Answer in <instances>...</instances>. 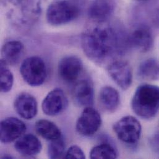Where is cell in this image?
Wrapping results in <instances>:
<instances>
[{
    "label": "cell",
    "instance_id": "obj_1",
    "mask_svg": "<svg viewBox=\"0 0 159 159\" xmlns=\"http://www.w3.org/2000/svg\"><path fill=\"white\" fill-rule=\"evenodd\" d=\"M127 42L129 39L121 32L107 26L89 29L81 36V46L84 53L89 60L99 65L113 62V58L123 53Z\"/></svg>",
    "mask_w": 159,
    "mask_h": 159
},
{
    "label": "cell",
    "instance_id": "obj_2",
    "mask_svg": "<svg viewBox=\"0 0 159 159\" xmlns=\"http://www.w3.org/2000/svg\"><path fill=\"white\" fill-rule=\"evenodd\" d=\"M134 113L143 119L154 118L159 111V87L148 84L139 85L131 102Z\"/></svg>",
    "mask_w": 159,
    "mask_h": 159
},
{
    "label": "cell",
    "instance_id": "obj_3",
    "mask_svg": "<svg viewBox=\"0 0 159 159\" xmlns=\"http://www.w3.org/2000/svg\"><path fill=\"white\" fill-rule=\"evenodd\" d=\"M78 4L73 0H55L47 11V22L52 25H60L75 20L80 15Z\"/></svg>",
    "mask_w": 159,
    "mask_h": 159
},
{
    "label": "cell",
    "instance_id": "obj_4",
    "mask_svg": "<svg viewBox=\"0 0 159 159\" xmlns=\"http://www.w3.org/2000/svg\"><path fill=\"white\" fill-rule=\"evenodd\" d=\"M20 75L29 85H42L47 78V70L44 61L39 57H30L23 61L20 67Z\"/></svg>",
    "mask_w": 159,
    "mask_h": 159
},
{
    "label": "cell",
    "instance_id": "obj_5",
    "mask_svg": "<svg viewBox=\"0 0 159 159\" xmlns=\"http://www.w3.org/2000/svg\"><path fill=\"white\" fill-rule=\"evenodd\" d=\"M113 131L122 142L134 144L140 139L142 127L140 122L136 118L126 116L114 124Z\"/></svg>",
    "mask_w": 159,
    "mask_h": 159
},
{
    "label": "cell",
    "instance_id": "obj_6",
    "mask_svg": "<svg viewBox=\"0 0 159 159\" xmlns=\"http://www.w3.org/2000/svg\"><path fill=\"white\" fill-rule=\"evenodd\" d=\"M102 118L97 110L92 107H85L77 120L76 131L80 135L89 137L94 135L100 128Z\"/></svg>",
    "mask_w": 159,
    "mask_h": 159
},
{
    "label": "cell",
    "instance_id": "obj_7",
    "mask_svg": "<svg viewBox=\"0 0 159 159\" xmlns=\"http://www.w3.org/2000/svg\"><path fill=\"white\" fill-rule=\"evenodd\" d=\"M68 105V98L63 90L56 88L45 97L42 103V109L45 115L54 116L63 113Z\"/></svg>",
    "mask_w": 159,
    "mask_h": 159
},
{
    "label": "cell",
    "instance_id": "obj_8",
    "mask_svg": "<svg viewBox=\"0 0 159 159\" xmlns=\"http://www.w3.org/2000/svg\"><path fill=\"white\" fill-rule=\"evenodd\" d=\"M84 69L82 60L76 56H66L58 63V71L60 78L68 83H73L80 78Z\"/></svg>",
    "mask_w": 159,
    "mask_h": 159
},
{
    "label": "cell",
    "instance_id": "obj_9",
    "mask_svg": "<svg viewBox=\"0 0 159 159\" xmlns=\"http://www.w3.org/2000/svg\"><path fill=\"white\" fill-rule=\"evenodd\" d=\"M25 123L15 117H9L2 120L0 126V140L8 144L20 138L26 131Z\"/></svg>",
    "mask_w": 159,
    "mask_h": 159
},
{
    "label": "cell",
    "instance_id": "obj_10",
    "mask_svg": "<svg viewBox=\"0 0 159 159\" xmlns=\"http://www.w3.org/2000/svg\"><path fill=\"white\" fill-rule=\"evenodd\" d=\"M110 76L123 90H127L133 82V73L129 65L123 61H113L108 65Z\"/></svg>",
    "mask_w": 159,
    "mask_h": 159
},
{
    "label": "cell",
    "instance_id": "obj_11",
    "mask_svg": "<svg viewBox=\"0 0 159 159\" xmlns=\"http://www.w3.org/2000/svg\"><path fill=\"white\" fill-rule=\"evenodd\" d=\"M14 107L17 113L25 120H32L37 115L38 111L36 98L27 92L21 93L16 97Z\"/></svg>",
    "mask_w": 159,
    "mask_h": 159
},
{
    "label": "cell",
    "instance_id": "obj_12",
    "mask_svg": "<svg viewBox=\"0 0 159 159\" xmlns=\"http://www.w3.org/2000/svg\"><path fill=\"white\" fill-rule=\"evenodd\" d=\"M116 6L115 0H93L88 9L89 17L96 22H104L113 15Z\"/></svg>",
    "mask_w": 159,
    "mask_h": 159
},
{
    "label": "cell",
    "instance_id": "obj_13",
    "mask_svg": "<svg viewBox=\"0 0 159 159\" xmlns=\"http://www.w3.org/2000/svg\"><path fill=\"white\" fill-rule=\"evenodd\" d=\"M73 98L80 107H92L94 100V89L92 82L88 79L78 81L73 89Z\"/></svg>",
    "mask_w": 159,
    "mask_h": 159
},
{
    "label": "cell",
    "instance_id": "obj_14",
    "mask_svg": "<svg viewBox=\"0 0 159 159\" xmlns=\"http://www.w3.org/2000/svg\"><path fill=\"white\" fill-rule=\"evenodd\" d=\"M129 42L141 52H149L154 45L152 32L148 26L141 25L133 32L129 37Z\"/></svg>",
    "mask_w": 159,
    "mask_h": 159
},
{
    "label": "cell",
    "instance_id": "obj_15",
    "mask_svg": "<svg viewBox=\"0 0 159 159\" xmlns=\"http://www.w3.org/2000/svg\"><path fill=\"white\" fill-rule=\"evenodd\" d=\"M14 148L20 155L33 157L39 154L42 149L40 141L34 134H27L16 140Z\"/></svg>",
    "mask_w": 159,
    "mask_h": 159
},
{
    "label": "cell",
    "instance_id": "obj_16",
    "mask_svg": "<svg viewBox=\"0 0 159 159\" xmlns=\"http://www.w3.org/2000/svg\"><path fill=\"white\" fill-rule=\"evenodd\" d=\"M98 99L101 107L110 113H114L118 109L120 103L118 92L111 86H105L101 89Z\"/></svg>",
    "mask_w": 159,
    "mask_h": 159
},
{
    "label": "cell",
    "instance_id": "obj_17",
    "mask_svg": "<svg viewBox=\"0 0 159 159\" xmlns=\"http://www.w3.org/2000/svg\"><path fill=\"white\" fill-rule=\"evenodd\" d=\"M24 52V47L22 42L11 40L6 42L2 47V60L8 65H15L22 58Z\"/></svg>",
    "mask_w": 159,
    "mask_h": 159
},
{
    "label": "cell",
    "instance_id": "obj_18",
    "mask_svg": "<svg viewBox=\"0 0 159 159\" xmlns=\"http://www.w3.org/2000/svg\"><path fill=\"white\" fill-rule=\"evenodd\" d=\"M35 129L37 133L49 141L62 136L60 129L54 123L47 120H38L35 123Z\"/></svg>",
    "mask_w": 159,
    "mask_h": 159
},
{
    "label": "cell",
    "instance_id": "obj_19",
    "mask_svg": "<svg viewBox=\"0 0 159 159\" xmlns=\"http://www.w3.org/2000/svg\"><path fill=\"white\" fill-rule=\"evenodd\" d=\"M138 76L143 80H159V61L155 58H149L143 61L138 70Z\"/></svg>",
    "mask_w": 159,
    "mask_h": 159
},
{
    "label": "cell",
    "instance_id": "obj_20",
    "mask_svg": "<svg viewBox=\"0 0 159 159\" xmlns=\"http://www.w3.org/2000/svg\"><path fill=\"white\" fill-rule=\"evenodd\" d=\"M117 152L111 144L103 143L95 146L90 152V158L92 159H116Z\"/></svg>",
    "mask_w": 159,
    "mask_h": 159
},
{
    "label": "cell",
    "instance_id": "obj_21",
    "mask_svg": "<svg viewBox=\"0 0 159 159\" xmlns=\"http://www.w3.org/2000/svg\"><path fill=\"white\" fill-rule=\"evenodd\" d=\"M66 146L63 136L50 141L48 146V156L50 159H63L66 155Z\"/></svg>",
    "mask_w": 159,
    "mask_h": 159
},
{
    "label": "cell",
    "instance_id": "obj_22",
    "mask_svg": "<svg viewBox=\"0 0 159 159\" xmlns=\"http://www.w3.org/2000/svg\"><path fill=\"white\" fill-rule=\"evenodd\" d=\"M8 64L1 59V91L3 93L9 92L13 85L14 77L8 67Z\"/></svg>",
    "mask_w": 159,
    "mask_h": 159
},
{
    "label": "cell",
    "instance_id": "obj_23",
    "mask_svg": "<svg viewBox=\"0 0 159 159\" xmlns=\"http://www.w3.org/2000/svg\"><path fill=\"white\" fill-rule=\"evenodd\" d=\"M65 158L68 159H85V156L80 148L74 145L67 150L66 152Z\"/></svg>",
    "mask_w": 159,
    "mask_h": 159
},
{
    "label": "cell",
    "instance_id": "obj_24",
    "mask_svg": "<svg viewBox=\"0 0 159 159\" xmlns=\"http://www.w3.org/2000/svg\"><path fill=\"white\" fill-rule=\"evenodd\" d=\"M151 144L154 148H159V133L155 135L151 140Z\"/></svg>",
    "mask_w": 159,
    "mask_h": 159
},
{
    "label": "cell",
    "instance_id": "obj_25",
    "mask_svg": "<svg viewBox=\"0 0 159 159\" xmlns=\"http://www.w3.org/2000/svg\"><path fill=\"white\" fill-rule=\"evenodd\" d=\"M2 159H12L13 157L12 156H8V155H4L3 156L1 157Z\"/></svg>",
    "mask_w": 159,
    "mask_h": 159
},
{
    "label": "cell",
    "instance_id": "obj_26",
    "mask_svg": "<svg viewBox=\"0 0 159 159\" xmlns=\"http://www.w3.org/2000/svg\"><path fill=\"white\" fill-rule=\"evenodd\" d=\"M137 1H148V0H137Z\"/></svg>",
    "mask_w": 159,
    "mask_h": 159
}]
</instances>
